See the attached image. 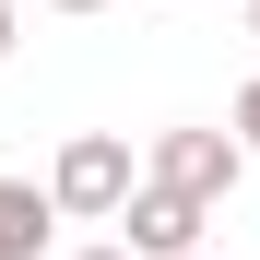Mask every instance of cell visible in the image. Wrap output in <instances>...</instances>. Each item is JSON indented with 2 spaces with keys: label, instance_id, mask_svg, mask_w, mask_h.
<instances>
[{
  "label": "cell",
  "instance_id": "obj_1",
  "mask_svg": "<svg viewBox=\"0 0 260 260\" xmlns=\"http://www.w3.org/2000/svg\"><path fill=\"white\" fill-rule=\"evenodd\" d=\"M48 189H59V213H83V225H107V213L142 201V189H130V142H118V130H71L59 166H48Z\"/></svg>",
  "mask_w": 260,
  "mask_h": 260
},
{
  "label": "cell",
  "instance_id": "obj_2",
  "mask_svg": "<svg viewBox=\"0 0 260 260\" xmlns=\"http://www.w3.org/2000/svg\"><path fill=\"white\" fill-rule=\"evenodd\" d=\"M248 178V142H237V130H154V189H178V201H225Z\"/></svg>",
  "mask_w": 260,
  "mask_h": 260
},
{
  "label": "cell",
  "instance_id": "obj_3",
  "mask_svg": "<svg viewBox=\"0 0 260 260\" xmlns=\"http://www.w3.org/2000/svg\"><path fill=\"white\" fill-rule=\"evenodd\" d=\"M118 225H130L118 248H142V260H201V201H178V189H142Z\"/></svg>",
  "mask_w": 260,
  "mask_h": 260
},
{
  "label": "cell",
  "instance_id": "obj_4",
  "mask_svg": "<svg viewBox=\"0 0 260 260\" xmlns=\"http://www.w3.org/2000/svg\"><path fill=\"white\" fill-rule=\"evenodd\" d=\"M59 225V189H36V178H0V260H36Z\"/></svg>",
  "mask_w": 260,
  "mask_h": 260
},
{
  "label": "cell",
  "instance_id": "obj_5",
  "mask_svg": "<svg viewBox=\"0 0 260 260\" xmlns=\"http://www.w3.org/2000/svg\"><path fill=\"white\" fill-rule=\"evenodd\" d=\"M237 142L260 154V71H248V95H237Z\"/></svg>",
  "mask_w": 260,
  "mask_h": 260
},
{
  "label": "cell",
  "instance_id": "obj_6",
  "mask_svg": "<svg viewBox=\"0 0 260 260\" xmlns=\"http://www.w3.org/2000/svg\"><path fill=\"white\" fill-rule=\"evenodd\" d=\"M12 36H24V12H12V0H0V59H12Z\"/></svg>",
  "mask_w": 260,
  "mask_h": 260
},
{
  "label": "cell",
  "instance_id": "obj_7",
  "mask_svg": "<svg viewBox=\"0 0 260 260\" xmlns=\"http://www.w3.org/2000/svg\"><path fill=\"white\" fill-rule=\"evenodd\" d=\"M83 260H142V248H83Z\"/></svg>",
  "mask_w": 260,
  "mask_h": 260
},
{
  "label": "cell",
  "instance_id": "obj_8",
  "mask_svg": "<svg viewBox=\"0 0 260 260\" xmlns=\"http://www.w3.org/2000/svg\"><path fill=\"white\" fill-rule=\"evenodd\" d=\"M59 12H107V0H59Z\"/></svg>",
  "mask_w": 260,
  "mask_h": 260
},
{
  "label": "cell",
  "instance_id": "obj_9",
  "mask_svg": "<svg viewBox=\"0 0 260 260\" xmlns=\"http://www.w3.org/2000/svg\"><path fill=\"white\" fill-rule=\"evenodd\" d=\"M248 36H260V0H248Z\"/></svg>",
  "mask_w": 260,
  "mask_h": 260
}]
</instances>
